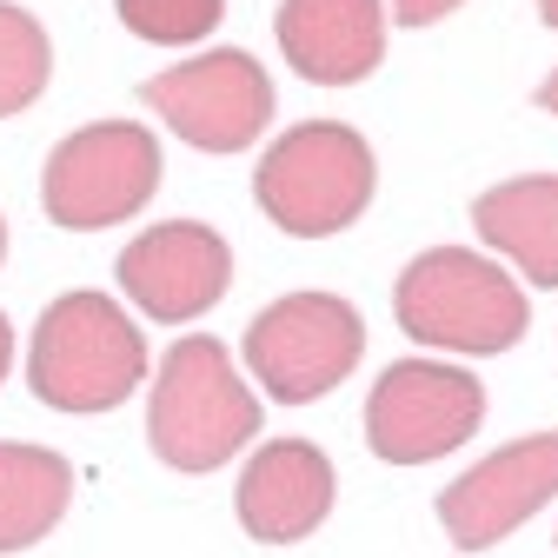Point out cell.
I'll return each mask as SVG.
<instances>
[{
  "label": "cell",
  "mask_w": 558,
  "mask_h": 558,
  "mask_svg": "<svg viewBox=\"0 0 558 558\" xmlns=\"http://www.w3.org/2000/svg\"><path fill=\"white\" fill-rule=\"evenodd\" d=\"M0 259H8V220H0Z\"/></svg>",
  "instance_id": "21"
},
{
  "label": "cell",
  "mask_w": 558,
  "mask_h": 558,
  "mask_svg": "<svg viewBox=\"0 0 558 558\" xmlns=\"http://www.w3.org/2000/svg\"><path fill=\"white\" fill-rule=\"evenodd\" d=\"M392 319L418 345L465 353V360H499L525 339L532 306H525V293L512 287V272L499 259L465 253V246H426L399 272Z\"/></svg>",
  "instance_id": "1"
},
{
  "label": "cell",
  "mask_w": 558,
  "mask_h": 558,
  "mask_svg": "<svg viewBox=\"0 0 558 558\" xmlns=\"http://www.w3.org/2000/svg\"><path fill=\"white\" fill-rule=\"evenodd\" d=\"M140 373H147V339L140 319L120 313L107 293H60L40 319H34V345H27V386L40 405L53 412H113L133 399Z\"/></svg>",
  "instance_id": "4"
},
{
  "label": "cell",
  "mask_w": 558,
  "mask_h": 558,
  "mask_svg": "<svg viewBox=\"0 0 558 558\" xmlns=\"http://www.w3.org/2000/svg\"><path fill=\"white\" fill-rule=\"evenodd\" d=\"M379 193V160L360 126L345 120H300L272 140L253 167L259 214L293 240H332L345 233Z\"/></svg>",
  "instance_id": "3"
},
{
  "label": "cell",
  "mask_w": 558,
  "mask_h": 558,
  "mask_svg": "<svg viewBox=\"0 0 558 558\" xmlns=\"http://www.w3.org/2000/svg\"><path fill=\"white\" fill-rule=\"evenodd\" d=\"M113 14L147 47H193L227 21V0H113Z\"/></svg>",
  "instance_id": "16"
},
{
  "label": "cell",
  "mask_w": 558,
  "mask_h": 558,
  "mask_svg": "<svg viewBox=\"0 0 558 558\" xmlns=\"http://www.w3.org/2000/svg\"><path fill=\"white\" fill-rule=\"evenodd\" d=\"M113 266H120V293L147 319H167V326H186L199 313H214L227 300V287H233V246L206 220H160Z\"/></svg>",
  "instance_id": "9"
},
{
  "label": "cell",
  "mask_w": 558,
  "mask_h": 558,
  "mask_svg": "<svg viewBox=\"0 0 558 558\" xmlns=\"http://www.w3.org/2000/svg\"><path fill=\"white\" fill-rule=\"evenodd\" d=\"M259 399L240 379L233 353L214 332L173 339L167 360L154 373V399H147V446L160 452V465L173 472H220L233 452H246V439L259 433Z\"/></svg>",
  "instance_id": "2"
},
{
  "label": "cell",
  "mask_w": 558,
  "mask_h": 558,
  "mask_svg": "<svg viewBox=\"0 0 558 558\" xmlns=\"http://www.w3.org/2000/svg\"><path fill=\"white\" fill-rule=\"evenodd\" d=\"M472 233L525 272V287H558V173H519L472 199Z\"/></svg>",
  "instance_id": "13"
},
{
  "label": "cell",
  "mask_w": 558,
  "mask_h": 558,
  "mask_svg": "<svg viewBox=\"0 0 558 558\" xmlns=\"http://www.w3.org/2000/svg\"><path fill=\"white\" fill-rule=\"evenodd\" d=\"M485 426V386L465 366L399 360L366 392V446L386 465H433Z\"/></svg>",
  "instance_id": "7"
},
{
  "label": "cell",
  "mask_w": 558,
  "mask_h": 558,
  "mask_svg": "<svg viewBox=\"0 0 558 558\" xmlns=\"http://www.w3.org/2000/svg\"><path fill=\"white\" fill-rule=\"evenodd\" d=\"M193 154H246L272 120V81L246 47H206L140 87Z\"/></svg>",
  "instance_id": "8"
},
{
  "label": "cell",
  "mask_w": 558,
  "mask_h": 558,
  "mask_svg": "<svg viewBox=\"0 0 558 558\" xmlns=\"http://www.w3.org/2000/svg\"><path fill=\"white\" fill-rule=\"evenodd\" d=\"M154 193H160V140L140 120L74 126L40 173V206L66 233H107L133 220Z\"/></svg>",
  "instance_id": "5"
},
{
  "label": "cell",
  "mask_w": 558,
  "mask_h": 558,
  "mask_svg": "<svg viewBox=\"0 0 558 558\" xmlns=\"http://www.w3.org/2000/svg\"><path fill=\"white\" fill-rule=\"evenodd\" d=\"M465 0H386V14L399 21V27H433V21H446V14H459Z\"/></svg>",
  "instance_id": "17"
},
{
  "label": "cell",
  "mask_w": 558,
  "mask_h": 558,
  "mask_svg": "<svg viewBox=\"0 0 558 558\" xmlns=\"http://www.w3.org/2000/svg\"><path fill=\"white\" fill-rule=\"evenodd\" d=\"M538 21H545V27H558V0H538Z\"/></svg>",
  "instance_id": "20"
},
{
  "label": "cell",
  "mask_w": 558,
  "mask_h": 558,
  "mask_svg": "<svg viewBox=\"0 0 558 558\" xmlns=\"http://www.w3.org/2000/svg\"><path fill=\"white\" fill-rule=\"evenodd\" d=\"M272 40L313 87H353L386 60V0H279Z\"/></svg>",
  "instance_id": "12"
},
{
  "label": "cell",
  "mask_w": 558,
  "mask_h": 558,
  "mask_svg": "<svg viewBox=\"0 0 558 558\" xmlns=\"http://www.w3.org/2000/svg\"><path fill=\"white\" fill-rule=\"evenodd\" d=\"M332 499H339V478L313 439H266L240 472L233 512H240L246 538H259V545H300L326 525Z\"/></svg>",
  "instance_id": "11"
},
{
  "label": "cell",
  "mask_w": 558,
  "mask_h": 558,
  "mask_svg": "<svg viewBox=\"0 0 558 558\" xmlns=\"http://www.w3.org/2000/svg\"><path fill=\"white\" fill-rule=\"evenodd\" d=\"M366 353V319L339 293H287L246 326V373L279 405H313L353 379Z\"/></svg>",
  "instance_id": "6"
},
{
  "label": "cell",
  "mask_w": 558,
  "mask_h": 558,
  "mask_svg": "<svg viewBox=\"0 0 558 558\" xmlns=\"http://www.w3.org/2000/svg\"><path fill=\"white\" fill-rule=\"evenodd\" d=\"M538 107L558 120V66H551V74H545V87H538Z\"/></svg>",
  "instance_id": "19"
},
{
  "label": "cell",
  "mask_w": 558,
  "mask_h": 558,
  "mask_svg": "<svg viewBox=\"0 0 558 558\" xmlns=\"http://www.w3.org/2000/svg\"><path fill=\"white\" fill-rule=\"evenodd\" d=\"M47 74H53V47H47V27L0 0V120L27 113L40 94H47Z\"/></svg>",
  "instance_id": "15"
},
{
  "label": "cell",
  "mask_w": 558,
  "mask_h": 558,
  "mask_svg": "<svg viewBox=\"0 0 558 558\" xmlns=\"http://www.w3.org/2000/svg\"><path fill=\"white\" fill-rule=\"evenodd\" d=\"M74 506V465L53 446L0 439V558L40 545Z\"/></svg>",
  "instance_id": "14"
},
{
  "label": "cell",
  "mask_w": 558,
  "mask_h": 558,
  "mask_svg": "<svg viewBox=\"0 0 558 558\" xmlns=\"http://www.w3.org/2000/svg\"><path fill=\"white\" fill-rule=\"evenodd\" d=\"M551 499H558V433H532L485 452L472 472H459L439 493V525L459 551H485L512 538Z\"/></svg>",
  "instance_id": "10"
},
{
  "label": "cell",
  "mask_w": 558,
  "mask_h": 558,
  "mask_svg": "<svg viewBox=\"0 0 558 558\" xmlns=\"http://www.w3.org/2000/svg\"><path fill=\"white\" fill-rule=\"evenodd\" d=\"M8 366H14V319L0 313V379H8Z\"/></svg>",
  "instance_id": "18"
}]
</instances>
